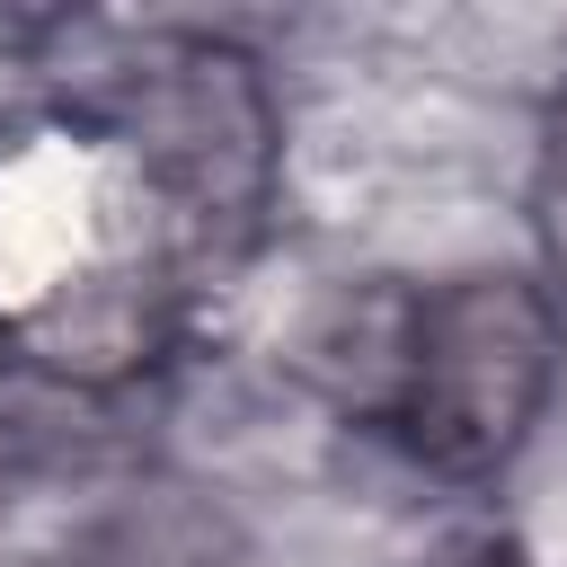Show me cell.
<instances>
[{"label": "cell", "mask_w": 567, "mask_h": 567, "mask_svg": "<svg viewBox=\"0 0 567 567\" xmlns=\"http://www.w3.org/2000/svg\"><path fill=\"white\" fill-rule=\"evenodd\" d=\"M106 115L133 142V159L186 204V221H248L266 204L275 106H266L248 53L204 44V35L159 44L115 80Z\"/></svg>", "instance_id": "cell-2"}, {"label": "cell", "mask_w": 567, "mask_h": 567, "mask_svg": "<svg viewBox=\"0 0 567 567\" xmlns=\"http://www.w3.org/2000/svg\"><path fill=\"white\" fill-rule=\"evenodd\" d=\"M558 390V301L514 266L416 292L390 328L381 425L434 478H496Z\"/></svg>", "instance_id": "cell-1"}, {"label": "cell", "mask_w": 567, "mask_h": 567, "mask_svg": "<svg viewBox=\"0 0 567 567\" xmlns=\"http://www.w3.org/2000/svg\"><path fill=\"white\" fill-rule=\"evenodd\" d=\"M532 239H540V266L567 284V89H558L549 115H540V159H532Z\"/></svg>", "instance_id": "cell-3"}]
</instances>
